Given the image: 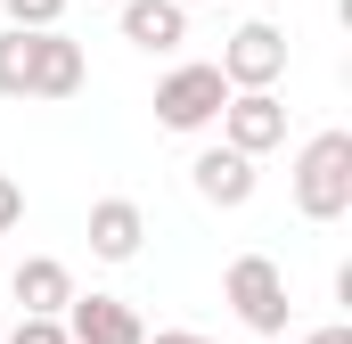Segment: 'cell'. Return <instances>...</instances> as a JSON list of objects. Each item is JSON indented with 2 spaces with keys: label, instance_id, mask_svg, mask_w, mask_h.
<instances>
[{
  "label": "cell",
  "instance_id": "cell-14",
  "mask_svg": "<svg viewBox=\"0 0 352 344\" xmlns=\"http://www.w3.org/2000/svg\"><path fill=\"white\" fill-rule=\"evenodd\" d=\"M16 222H25V189H16V180H8V172H0V238H8V230H16Z\"/></svg>",
  "mask_w": 352,
  "mask_h": 344
},
{
  "label": "cell",
  "instance_id": "cell-10",
  "mask_svg": "<svg viewBox=\"0 0 352 344\" xmlns=\"http://www.w3.org/2000/svg\"><path fill=\"white\" fill-rule=\"evenodd\" d=\"M140 238H148V213H140L131 197H98V205H90V255L98 262H131Z\"/></svg>",
  "mask_w": 352,
  "mask_h": 344
},
{
  "label": "cell",
  "instance_id": "cell-18",
  "mask_svg": "<svg viewBox=\"0 0 352 344\" xmlns=\"http://www.w3.org/2000/svg\"><path fill=\"white\" fill-rule=\"evenodd\" d=\"M0 336H8V320H0Z\"/></svg>",
  "mask_w": 352,
  "mask_h": 344
},
{
  "label": "cell",
  "instance_id": "cell-3",
  "mask_svg": "<svg viewBox=\"0 0 352 344\" xmlns=\"http://www.w3.org/2000/svg\"><path fill=\"white\" fill-rule=\"evenodd\" d=\"M221 303H230L254 336H278L287 312H295V303H287V270H278L270 255H238L230 262V270H221Z\"/></svg>",
  "mask_w": 352,
  "mask_h": 344
},
{
  "label": "cell",
  "instance_id": "cell-17",
  "mask_svg": "<svg viewBox=\"0 0 352 344\" xmlns=\"http://www.w3.org/2000/svg\"><path fill=\"white\" fill-rule=\"evenodd\" d=\"M173 8H197V0H173Z\"/></svg>",
  "mask_w": 352,
  "mask_h": 344
},
{
  "label": "cell",
  "instance_id": "cell-13",
  "mask_svg": "<svg viewBox=\"0 0 352 344\" xmlns=\"http://www.w3.org/2000/svg\"><path fill=\"white\" fill-rule=\"evenodd\" d=\"M0 344H66V320H16Z\"/></svg>",
  "mask_w": 352,
  "mask_h": 344
},
{
  "label": "cell",
  "instance_id": "cell-16",
  "mask_svg": "<svg viewBox=\"0 0 352 344\" xmlns=\"http://www.w3.org/2000/svg\"><path fill=\"white\" fill-rule=\"evenodd\" d=\"M303 344H352V328H344V320H336V328H311V336H303Z\"/></svg>",
  "mask_w": 352,
  "mask_h": 344
},
{
  "label": "cell",
  "instance_id": "cell-11",
  "mask_svg": "<svg viewBox=\"0 0 352 344\" xmlns=\"http://www.w3.org/2000/svg\"><path fill=\"white\" fill-rule=\"evenodd\" d=\"M115 17H123V41L148 50V58H164V50L188 41V8H173V0H123Z\"/></svg>",
  "mask_w": 352,
  "mask_h": 344
},
{
  "label": "cell",
  "instance_id": "cell-8",
  "mask_svg": "<svg viewBox=\"0 0 352 344\" xmlns=\"http://www.w3.org/2000/svg\"><path fill=\"white\" fill-rule=\"evenodd\" d=\"M8 295L25 303V320H66V303H74V270H66L58 255H25L16 279H8Z\"/></svg>",
  "mask_w": 352,
  "mask_h": 344
},
{
  "label": "cell",
  "instance_id": "cell-9",
  "mask_svg": "<svg viewBox=\"0 0 352 344\" xmlns=\"http://www.w3.org/2000/svg\"><path fill=\"white\" fill-rule=\"evenodd\" d=\"M188 189H197L205 205H221V213H238V205L254 197V164H246L238 148H205V156L188 164Z\"/></svg>",
  "mask_w": 352,
  "mask_h": 344
},
{
  "label": "cell",
  "instance_id": "cell-6",
  "mask_svg": "<svg viewBox=\"0 0 352 344\" xmlns=\"http://www.w3.org/2000/svg\"><path fill=\"white\" fill-rule=\"evenodd\" d=\"M287 140V107H278V90H230V107H221V148H238L246 164Z\"/></svg>",
  "mask_w": 352,
  "mask_h": 344
},
{
  "label": "cell",
  "instance_id": "cell-4",
  "mask_svg": "<svg viewBox=\"0 0 352 344\" xmlns=\"http://www.w3.org/2000/svg\"><path fill=\"white\" fill-rule=\"evenodd\" d=\"M221 107H230L221 66H173L156 83V123L164 131H205V123H221Z\"/></svg>",
  "mask_w": 352,
  "mask_h": 344
},
{
  "label": "cell",
  "instance_id": "cell-7",
  "mask_svg": "<svg viewBox=\"0 0 352 344\" xmlns=\"http://www.w3.org/2000/svg\"><path fill=\"white\" fill-rule=\"evenodd\" d=\"M66 344H148V328L123 295H74L66 303Z\"/></svg>",
  "mask_w": 352,
  "mask_h": 344
},
{
  "label": "cell",
  "instance_id": "cell-5",
  "mask_svg": "<svg viewBox=\"0 0 352 344\" xmlns=\"http://www.w3.org/2000/svg\"><path fill=\"white\" fill-rule=\"evenodd\" d=\"M278 74H287V33L270 17H246L221 41V83L230 90H278Z\"/></svg>",
  "mask_w": 352,
  "mask_h": 344
},
{
  "label": "cell",
  "instance_id": "cell-2",
  "mask_svg": "<svg viewBox=\"0 0 352 344\" xmlns=\"http://www.w3.org/2000/svg\"><path fill=\"white\" fill-rule=\"evenodd\" d=\"M295 213L303 222H344L352 213V131H320L295 156Z\"/></svg>",
  "mask_w": 352,
  "mask_h": 344
},
{
  "label": "cell",
  "instance_id": "cell-19",
  "mask_svg": "<svg viewBox=\"0 0 352 344\" xmlns=\"http://www.w3.org/2000/svg\"><path fill=\"white\" fill-rule=\"evenodd\" d=\"M115 8H123V0H115Z\"/></svg>",
  "mask_w": 352,
  "mask_h": 344
},
{
  "label": "cell",
  "instance_id": "cell-12",
  "mask_svg": "<svg viewBox=\"0 0 352 344\" xmlns=\"http://www.w3.org/2000/svg\"><path fill=\"white\" fill-rule=\"evenodd\" d=\"M8 8V33H58V17H66V0H0Z\"/></svg>",
  "mask_w": 352,
  "mask_h": 344
},
{
  "label": "cell",
  "instance_id": "cell-1",
  "mask_svg": "<svg viewBox=\"0 0 352 344\" xmlns=\"http://www.w3.org/2000/svg\"><path fill=\"white\" fill-rule=\"evenodd\" d=\"M90 83L82 41L66 33H0V98H74Z\"/></svg>",
  "mask_w": 352,
  "mask_h": 344
},
{
  "label": "cell",
  "instance_id": "cell-15",
  "mask_svg": "<svg viewBox=\"0 0 352 344\" xmlns=\"http://www.w3.org/2000/svg\"><path fill=\"white\" fill-rule=\"evenodd\" d=\"M148 344H213V336H197V328H156Z\"/></svg>",
  "mask_w": 352,
  "mask_h": 344
}]
</instances>
